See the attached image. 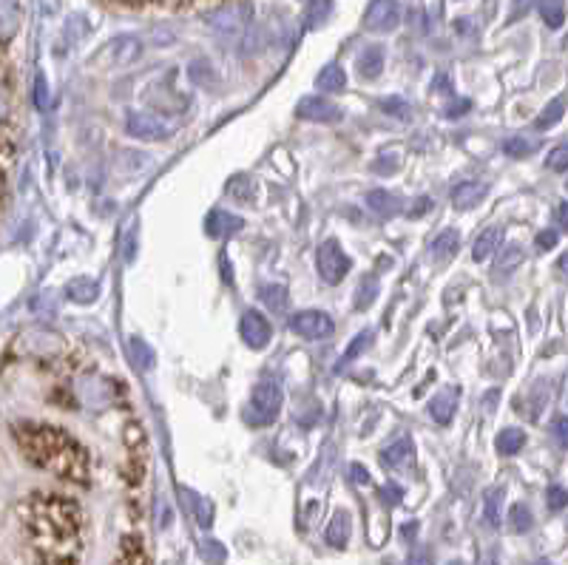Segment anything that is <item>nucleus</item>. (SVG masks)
<instances>
[{
    "label": "nucleus",
    "mask_w": 568,
    "mask_h": 565,
    "mask_svg": "<svg viewBox=\"0 0 568 565\" xmlns=\"http://www.w3.org/2000/svg\"><path fill=\"white\" fill-rule=\"evenodd\" d=\"M128 134L137 137V140H148V142H160L168 140L174 134V128L154 117V114H131L128 117Z\"/></svg>",
    "instance_id": "nucleus-7"
},
{
    "label": "nucleus",
    "mask_w": 568,
    "mask_h": 565,
    "mask_svg": "<svg viewBox=\"0 0 568 565\" xmlns=\"http://www.w3.org/2000/svg\"><path fill=\"white\" fill-rule=\"evenodd\" d=\"M350 256L344 253V248L338 245L336 239H327V242H321L319 248V273L324 282L330 284H338L347 273H350Z\"/></svg>",
    "instance_id": "nucleus-4"
},
{
    "label": "nucleus",
    "mask_w": 568,
    "mask_h": 565,
    "mask_svg": "<svg viewBox=\"0 0 568 565\" xmlns=\"http://www.w3.org/2000/svg\"><path fill=\"white\" fill-rule=\"evenodd\" d=\"M401 23V6L398 0H370L367 12H364V29L367 32H395Z\"/></svg>",
    "instance_id": "nucleus-5"
},
{
    "label": "nucleus",
    "mask_w": 568,
    "mask_h": 565,
    "mask_svg": "<svg viewBox=\"0 0 568 565\" xmlns=\"http://www.w3.org/2000/svg\"><path fill=\"white\" fill-rule=\"evenodd\" d=\"M316 86L321 91H327V94H338V91H344V86H347V74H344V69L338 63H330V66H324L319 71Z\"/></svg>",
    "instance_id": "nucleus-20"
},
{
    "label": "nucleus",
    "mask_w": 568,
    "mask_h": 565,
    "mask_svg": "<svg viewBox=\"0 0 568 565\" xmlns=\"http://www.w3.org/2000/svg\"><path fill=\"white\" fill-rule=\"evenodd\" d=\"M381 500H384L387 506H398V503L404 500V492H401V486H395V483H387V486L381 489Z\"/></svg>",
    "instance_id": "nucleus-38"
},
{
    "label": "nucleus",
    "mask_w": 568,
    "mask_h": 565,
    "mask_svg": "<svg viewBox=\"0 0 568 565\" xmlns=\"http://www.w3.org/2000/svg\"><path fill=\"white\" fill-rule=\"evenodd\" d=\"M566 97H554L549 106L540 111V117L534 120V128L537 131H549V128H554V125L563 120V114H566Z\"/></svg>",
    "instance_id": "nucleus-22"
},
{
    "label": "nucleus",
    "mask_w": 568,
    "mask_h": 565,
    "mask_svg": "<svg viewBox=\"0 0 568 565\" xmlns=\"http://www.w3.org/2000/svg\"><path fill=\"white\" fill-rule=\"evenodd\" d=\"M202 554L211 560V563H225V557H228V551L222 543H216V540H205L202 543Z\"/></svg>",
    "instance_id": "nucleus-35"
},
{
    "label": "nucleus",
    "mask_w": 568,
    "mask_h": 565,
    "mask_svg": "<svg viewBox=\"0 0 568 565\" xmlns=\"http://www.w3.org/2000/svg\"><path fill=\"white\" fill-rule=\"evenodd\" d=\"M557 245V230H543L540 236H537V248L540 250H551Z\"/></svg>",
    "instance_id": "nucleus-45"
},
{
    "label": "nucleus",
    "mask_w": 568,
    "mask_h": 565,
    "mask_svg": "<svg viewBox=\"0 0 568 565\" xmlns=\"http://www.w3.org/2000/svg\"><path fill=\"white\" fill-rule=\"evenodd\" d=\"M381 463L387 469H409L415 463V443H412V438H398L392 446H387L381 452Z\"/></svg>",
    "instance_id": "nucleus-12"
},
{
    "label": "nucleus",
    "mask_w": 568,
    "mask_h": 565,
    "mask_svg": "<svg viewBox=\"0 0 568 565\" xmlns=\"http://www.w3.org/2000/svg\"><path fill=\"white\" fill-rule=\"evenodd\" d=\"M370 330H367V333H364V336H358L353 341V344H350V347H347V353H344V361H341V367H344V364H350V361H353L355 355L361 353V350H364V347H367V344H370Z\"/></svg>",
    "instance_id": "nucleus-36"
},
{
    "label": "nucleus",
    "mask_w": 568,
    "mask_h": 565,
    "mask_svg": "<svg viewBox=\"0 0 568 565\" xmlns=\"http://www.w3.org/2000/svg\"><path fill=\"white\" fill-rule=\"evenodd\" d=\"M378 296V276L375 273H367L361 284H358V293H355V307L361 310V307H370L373 299Z\"/></svg>",
    "instance_id": "nucleus-26"
},
{
    "label": "nucleus",
    "mask_w": 568,
    "mask_h": 565,
    "mask_svg": "<svg viewBox=\"0 0 568 565\" xmlns=\"http://www.w3.org/2000/svg\"><path fill=\"white\" fill-rule=\"evenodd\" d=\"M532 3L534 0H512V20L523 18V15L532 9Z\"/></svg>",
    "instance_id": "nucleus-48"
},
{
    "label": "nucleus",
    "mask_w": 568,
    "mask_h": 565,
    "mask_svg": "<svg viewBox=\"0 0 568 565\" xmlns=\"http://www.w3.org/2000/svg\"><path fill=\"white\" fill-rule=\"evenodd\" d=\"M449 565H463V563H461V560H452V563H449Z\"/></svg>",
    "instance_id": "nucleus-55"
},
{
    "label": "nucleus",
    "mask_w": 568,
    "mask_h": 565,
    "mask_svg": "<svg viewBox=\"0 0 568 565\" xmlns=\"http://www.w3.org/2000/svg\"><path fill=\"white\" fill-rule=\"evenodd\" d=\"M242 228H245V219H239L228 211H211L205 219V230L213 239H231Z\"/></svg>",
    "instance_id": "nucleus-11"
},
{
    "label": "nucleus",
    "mask_w": 568,
    "mask_h": 565,
    "mask_svg": "<svg viewBox=\"0 0 568 565\" xmlns=\"http://www.w3.org/2000/svg\"><path fill=\"white\" fill-rule=\"evenodd\" d=\"M37 108H49V86L43 74L37 77Z\"/></svg>",
    "instance_id": "nucleus-42"
},
{
    "label": "nucleus",
    "mask_w": 568,
    "mask_h": 565,
    "mask_svg": "<svg viewBox=\"0 0 568 565\" xmlns=\"http://www.w3.org/2000/svg\"><path fill=\"white\" fill-rule=\"evenodd\" d=\"M131 350H137V361H140L142 370H148L151 367V350L142 344L140 338H131Z\"/></svg>",
    "instance_id": "nucleus-40"
},
{
    "label": "nucleus",
    "mask_w": 568,
    "mask_h": 565,
    "mask_svg": "<svg viewBox=\"0 0 568 565\" xmlns=\"http://www.w3.org/2000/svg\"><path fill=\"white\" fill-rule=\"evenodd\" d=\"M290 330L296 336L307 338V341L327 338L333 333V318L327 316V313H321V310H302V313H296V316L290 318Z\"/></svg>",
    "instance_id": "nucleus-6"
},
{
    "label": "nucleus",
    "mask_w": 568,
    "mask_h": 565,
    "mask_svg": "<svg viewBox=\"0 0 568 565\" xmlns=\"http://www.w3.org/2000/svg\"><path fill=\"white\" fill-rule=\"evenodd\" d=\"M239 330H242V341L248 344L250 350H262V347H267V344H270V336H273L270 321H267L259 310H248V313L242 316Z\"/></svg>",
    "instance_id": "nucleus-9"
},
{
    "label": "nucleus",
    "mask_w": 568,
    "mask_h": 565,
    "mask_svg": "<svg viewBox=\"0 0 568 565\" xmlns=\"http://www.w3.org/2000/svg\"><path fill=\"white\" fill-rule=\"evenodd\" d=\"M350 475H353V480L358 486H367V483H370V472H367L361 463H353V466H350Z\"/></svg>",
    "instance_id": "nucleus-46"
},
{
    "label": "nucleus",
    "mask_w": 568,
    "mask_h": 565,
    "mask_svg": "<svg viewBox=\"0 0 568 565\" xmlns=\"http://www.w3.org/2000/svg\"><path fill=\"white\" fill-rule=\"evenodd\" d=\"M554 441L560 443L563 449L568 446V418H557L554 421Z\"/></svg>",
    "instance_id": "nucleus-41"
},
{
    "label": "nucleus",
    "mask_w": 568,
    "mask_h": 565,
    "mask_svg": "<svg viewBox=\"0 0 568 565\" xmlns=\"http://www.w3.org/2000/svg\"><path fill=\"white\" fill-rule=\"evenodd\" d=\"M458 395H461V392L455 387H444L429 401V412H432L435 424L446 426L452 421V415H455V409H458Z\"/></svg>",
    "instance_id": "nucleus-13"
},
{
    "label": "nucleus",
    "mask_w": 568,
    "mask_h": 565,
    "mask_svg": "<svg viewBox=\"0 0 568 565\" xmlns=\"http://www.w3.org/2000/svg\"><path fill=\"white\" fill-rule=\"evenodd\" d=\"M523 446H526V432L517 426H509L497 435V455H503V458H512Z\"/></svg>",
    "instance_id": "nucleus-19"
},
{
    "label": "nucleus",
    "mask_w": 568,
    "mask_h": 565,
    "mask_svg": "<svg viewBox=\"0 0 568 565\" xmlns=\"http://www.w3.org/2000/svg\"><path fill=\"white\" fill-rule=\"evenodd\" d=\"M137 3H142V0H137ZM151 3H191V0H151Z\"/></svg>",
    "instance_id": "nucleus-52"
},
{
    "label": "nucleus",
    "mask_w": 568,
    "mask_h": 565,
    "mask_svg": "<svg viewBox=\"0 0 568 565\" xmlns=\"http://www.w3.org/2000/svg\"><path fill=\"white\" fill-rule=\"evenodd\" d=\"M12 435L18 441L20 452L29 463H35L37 469H46L71 483L89 480V452L77 438H71L66 429L40 424V421H18L12 424Z\"/></svg>",
    "instance_id": "nucleus-2"
},
{
    "label": "nucleus",
    "mask_w": 568,
    "mask_h": 565,
    "mask_svg": "<svg viewBox=\"0 0 568 565\" xmlns=\"http://www.w3.org/2000/svg\"><path fill=\"white\" fill-rule=\"evenodd\" d=\"M125 441H128V466H131V480L140 483L148 466V443L140 424H131L125 429Z\"/></svg>",
    "instance_id": "nucleus-8"
},
{
    "label": "nucleus",
    "mask_w": 568,
    "mask_h": 565,
    "mask_svg": "<svg viewBox=\"0 0 568 565\" xmlns=\"http://www.w3.org/2000/svg\"><path fill=\"white\" fill-rule=\"evenodd\" d=\"M486 194H489V188L483 182H461V185L452 188V205L458 211H469V208L480 205Z\"/></svg>",
    "instance_id": "nucleus-14"
},
{
    "label": "nucleus",
    "mask_w": 568,
    "mask_h": 565,
    "mask_svg": "<svg viewBox=\"0 0 568 565\" xmlns=\"http://www.w3.org/2000/svg\"><path fill=\"white\" fill-rule=\"evenodd\" d=\"M66 293H69V299L77 301V304H89V301H94L100 296V282H97V279H89V276H83V279L69 282Z\"/></svg>",
    "instance_id": "nucleus-21"
},
{
    "label": "nucleus",
    "mask_w": 568,
    "mask_h": 565,
    "mask_svg": "<svg viewBox=\"0 0 568 565\" xmlns=\"http://www.w3.org/2000/svg\"><path fill=\"white\" fill-rule=\"evenodd\" d=\"M500 228H486L483 233L478 236V242H475V248H472V259L475 262H486L492 253H495L497 242H500Z\"/></svg>",
    "instance_id": "nucleus-24"
},
{
    "label": "nucleus",
    "mask_w": 568,
    "mask_h": 565,
    "mask_svg": "<svg viewBox=\"0 0 568 565\" xmlns=\"http://www.w3.org/2000/svg\"><path fill=\"white\" fill-rule=\"evenodd\" d=\"M503 489H489L486 492V523L489 526H500L503 517Z\"/></svg>",
    "instance_id": "nucleus-29"
},
{
    "label": "nucleus",
    "mask_w": 568,
    "mask_h": 565,
    "mask_svg": "<svg viewBox=\"0 0 568 565\" xmlns=\"http://www.w3.org/2000/svg\"><path fill=\"white\" fill-rule=\"evenodd\" d=\"M191 503H194V512H196V523L202 526V529H211L213 523V506L208 500H202V497H194L191 495Z\"/></svg>",
    "instance_id": "nucleus-33"
},
{
    "label": "nucleus",
    "mask_w": 568,
    "mask_h": 565,
    "mask_svg": "<svg viewBox=\"0 0 568 565\" xmlns=\"http://www.w3.org/2000/svg\"><path fill=\"white\" fill-rule=\"evenodd\" d=\"M407 565H432V551L424 546H415L412 554H409Z\"/></svg>",
    "instance_id": "nucleus-39"
},
{
    "label": "nucleus",
    "mask_w": 568,
    "mask_h": 565,
    "mask_svg": "<svg viewBox=\"0 0 568 565\" xmlns=\"http://www.w3.org/2000/svg\"><path fill=\"white\" fill-rule=\"evenodd\" d=\"M557 219H560V225H563L568 233V202H563V205L557 208Z\"/></svg>",
    "instance_id": "nucleus-50"
},
{
    "label": "nucleus",
    "mask_w": 568,
    "mask_h": 565,
    "mask_svg": "<svg viewBox=\"0 0 568 565\" xmlns=\"http://www.w3.org/2000/svg\"><path fill=\"white\" fill-rule=\"evenodd\" d=\"M330 12H333V0H310V6H307V26L310 29L321 26L324 20L330 18Z\"/></svg>",
    "instance_id": "nucleus-28"
},
{
    "label": "nucleus",
    "mask_w": 568,
    "mask_h": 565,
    "mask_svg": "<svg viewBox=\"0 0 568 565\" xmlns=\"http://www.w3.org/2000/svg\"><path fill=\"white\" fill-rule=\"evenodd\" d=\"M296 114L302 120H310V123H338L341 120V108L333 106L324 97H302L299 106H296Z\"/></svg>",
    "instance_id": "nucleus-10"
},
{
    "label": "nucleus",
    "mask_w": 568,
    "mask_h": 565,
    "mask_svg": "<svg viewBox=\"0 0 568 565\" xmlns=\"http://www.w3.org/2000/svg\"><path fill=\"white\" fill-rule=\"evenodd\" d=\"M123 565H145V557H142L140 546H137V543L131 546V540H128V554H125Z\"/></svg>",
    "instance_id": "nucleus-43"
},
{
    "label": "nucleus",
    "mask_w": 568,
    "mask_h": 565,
    "mask_svg": "<svg viewBox=\"0 0 568 565\" xmlns=\"http://www.w3.org/2000/svg\"><path fill=\"white\" fill-rule=\"evenodd\" d=\"M384 60H387V54H384V46H367L361 57H358V74L364 77V80H375L381 71H384Z\"/></svg>",
    "instance_id": "nucleus-16"
},
{
    "label": "nucleus",
    "mask_w": 568,
    "mask_h": 565,
    "mask_svg": "<svg viewBox=\"0 0 568 565\" xmlns=\"http://www.w3.org/2000/svg\"><path fill=\"white\" fill-rule=\"evenodd\" d=\"M350 531H353V523H350V514L338 512L330 526H327V543L333 548H344L350 543Z\"/></svg>",
    "instance_id": "nucleus-18"
},
{
    "label": "nucleus",
    "mask_w": 568,
    "mask_h": 565,
    "mask_svg": "<svg viewBox=\"0 0 568 565\" xmlns=\"http://www.w3.org/2000/svg\"><path fill=\"white\" fill-rule=\"evenodd\" d=\"M458 250H461V233L455 228L438 233L435 242H432V256H435V262H452V259L458 256Z\"/></svg>",
    "instance_id": "nucleus-15"
},
{
    "label": "nucleus",
    "mask_w": 568,
    "mask_h": 565,
    "mask_svg": "<svg viewBox=\"0 0 568 565\" xmlns=\"http://www.w3.org/2000/svg\"><path fill=\"white\" fill-rule=\"evenodd\" d=\"M469 111V100H455V103H449L446 106V117H461V114H466Z\"/></svg>",
    "instance_id": "nucleus-47"
},
{
    "label": "nucleus",
    "mask_w": 568,
    "mask_h": 565,
    "mask_svg": "<svg viewBox=\"0 0 568 565\" xmlns=\"http://www.w3.org/2000/svg\"><path fill=\"white\" fill-rule=\"evenodd\" d=\"M546 503H549L551 512H563L568 506V492L563 486H549V492H546Z\"/></svg>",
    "instance_id": "nucleus-34"
},
{
    "label": "nucleus",
    "mask_w": 568,
    "mask_h": 565,
    "mask_svg": "<svg viewBox=\"0 0 568 565\" xmlns=\"http://www.w3.org/2000/svg\"><path fill=\"white\" fill-rule=\"evenodd\" d=\"M546 168L554 171V174H566L568 171V142H560V145H554L549 151V157H546Z\"/></svg>",
    "instance_id": "nucleus-30"
},
{
    "label": "nucleus",
    "mask_w": 568,
    "mask_h": 565,
    "mask_svg": "<svg viewBox=\"0 0 568 565\" xmlns=\"http://www.w3.org/2000/svg\"><path fill=\"white\" fill-rule=\"evenodd\" d=\"M279 409H282V389L276 381H259L256 387H253V395H250V407L245 409V421L250 426H265L270 424L276 415H279Z\"/></svg>",
    "instance_id": "nucleus-3"
},
{
    "label": "nucleus",
    "mask_w": 568,
    "mask_h": 565,
    "mask_svg": "<svg viewBox=\"0 0 568 565\" xmlns=\"http://www.w3.org/2000/svg\"><path fill=\"white\" fill-rule=\"evenodd\" d=\"M520 259H523V253H520L517 248H512L506 256H503V259H500V270H503V273H509V270L520 262Z\"/></svg>",
    "instance_id": "nucleus-44"
},
{
    "label": "nucleus",
    "mask_w": 568,
    "mask_h": 565,
    "mask_svg": "<svg viewBox=\"0 0 568 565\" xmlns=\"http://www.w3.org/2000/svg\"><path fill=\"white\" fill-rule=\"evenodd\" d=\"M367 205H370V211L384 216V219H392L395 213L404 211V202L395 194H390V191H370L367 194Z\"/></svg>",
    "instance_id": "nucleus-17"
},
{
    "label": "nucleus",
    "mask_w": 568,
    "mask_h": 565,
    "mask_svg": "<svg viewBox=\"0 0 568 565\" xmlns=\"http://www.w3.org/2000/svg\"><path fill=\"white\" fill-rule=\"evenodd\" d=\"M381 108L387 111V114H398V117H407V103L401 100V97H387V100H381Z\"/></svg>",
    "instance_id": "nucleus-37"
},
{
    "label": "nucleus",
    "mask_w": 568,
    "mask_h": 565,
    "mask_svg": "<svg viewBox=\"0 0 568 565\" xmlns=\"http://www.w3.org/2000/svg\"><path fill=\"white\" fill-rule=\"evenodd\" d=\"M534 565H554V563H549V560H537V563Z\"/></svg>",
    "instance_id": "nucleus-54"
},
{
    "label": "nucleus",
    "mask_w": 568,
    "mask_h": 565,
    "mask_svg": "<svg viewBox=\"0 0 568 565\" xmlns=\"http://www.w3.org/2000/svg\"><path fill=\"white\" fill-rule=\"evenodd\" d=\"M429 208H432V199H429V196H421V199H418V205L409 211V216H421V213L429 211Z\"/></svg>",
    "instance_id": "nucleus-49"
},
{
    "label": "nucleus",
    "mask_w": 568,
    "mask_h": 565,
    "mask_svg": "<svg viewBox=\"0 0 568 565\" xmlns=\"http://www.w3.org/2000/svg\"><path fill=\"white\" fill-rule=\"evenodd\" d=\"M37 565H74L83 551V512L60 495H29L18 506Z\"/></svg>",
    "instance_id": "nucleus-1"
},
{
    "label": "nucleus",
    "mask_w": 568,
    "mask_h": 565,
    "mask_svg": "<svg viewBox=\"0 0 568 565\" xmlns=\"http://www.w3.org/2000/svg\"><path fill=\"white\" fill-rule=\"evenodd\" d=\"M20 20H23V9L15 0H3V40L9 43L15 29H20Z\"/></svg>",
    "instance_id": "nucleus-25"
},
{
    "label": "nucleus",
    "mask_w": 568,
    "mask_h": 565,
    "mask_svg": "<svg viewBox=\"0 0 568 565\" xmlns=\"http://www.w3.org/2000/svg\"><path fill=\"white\" fill-rule=\"evenodd\" d=\"M540 18L549 29H560L566 23V0H537Z\"/></svg>",
    "instance_id": "nucleus-23"
},
{
    "label": "nucleus",
    "mask_w": 568,
    "mask_h": 565,
    "mask_svg": "<svg viewBox=\"0 0 568 565\" xmlns=\"http://www.w3.org/2000/svg\"><path fill=\"white\" fill-rule=\"evenodd\" d=\"M480 565H500V563H497V557H486Z\"/></svg>",
    "instance_id": "nucleus-53"
},
{
    "label": "nucleus",
    "mask_w": 568,
    "mask_h": 565,
    "mask_svg": "<svg viewBox=\"0 0 568 565\" xmlns=\"http://www.w3.org/2000/svg\"><path fill=\"white\" fill-rule=\"evenodd\" d=\"M509 523H512V531H517V534H526V531L532 529L534 517H532V512H529V506L517 503L515 509L509 512Z\"/></svg>",
    "instance_id": "nucleus-31"
},
{
    "label": "nucleus",
    "mask_w": 568,
    "mask_h": 565,
    "mask_svg": "<svg viewBox=\"0 0 568 565\" xmlns=\"http://www.w3.org/2000/svg\"><path fill=\"white\" fill-rule=\"evenodd\" d=\"M503 151H506L509 157H515V159L529 157V154L534 151V142H529L526 137H512V140L503 142Z\"/></svg>",
    "instance_id": "nucleus-32"
},
{
    "label": "nucleus",
    "mask_w": 568,
    "mask_h": 565,
    "mask_svg": "<svg viewBox=\"0 0 568 565\" xmlns=\"http://www.w3.org/2000/svg\"><path fill=\"white\" fill-rule=\"evenodd\" d=\"M259 299L265 301L270 310H284V301H287V287H284V284H262Z\"/></svg>",
    "instance_id": "nucleus-27"
},
{
    "label": "nucleus",
    "mask_w": 568,
    "mask_h": 565,
    "mask_svg": "<svg viewBox=\"0 0 568 565\" xmlns=\"http://www.w3.org/2000/svg\"><path fill=\"white\" fill-rule=\"evenodd\" d=\"M557 265H560V270H563V273L568 276V253H563V256H560V262H557Z\"/></svg>",
    "instance_id": "nucleus-51"
}]
</instances>
